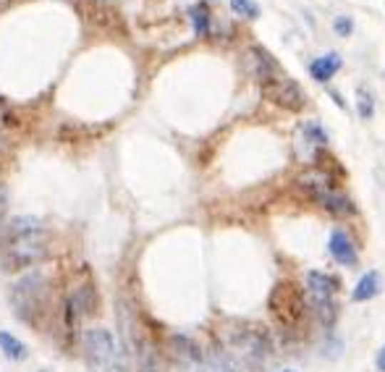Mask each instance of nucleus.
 Here are the masks:
<instances>
[{
    "mask_svg": "<svg viewBox=\"0 0 385 372\" xmlns=\"http://www.w3.org/2000/svg\"><path fill=\"white\" fill-rule=\"evenodd\" d=\"M228 343L241 362L252 370H260L273 354V341L265 328H260V325H236L228 333Z\"/></svg>",
    "mask_w": 385,
    "mask_h": 372,
    "instance_id": "1",
    "label": "nucleus"
},
{
    "mask_svg": "<svg viewBox=\"0 0 385 372\" xmlns=\"http://www.w3.org/2000/svg\"><path fill=\"white\" fill-rule=\"evenodd\" d=\"M50 249V239L45 231H29V234L14 236L9 244H6V267H26L40 262Z\"/></svg>",
    "mask_w": 385,
    "mask_h": 372,
    "instance_id": "2",
    "label": "nucleus"
},
{
    "mask_svg": "<svg viewBox=\"0 0 385 372\" xmlns=\"http://www.w3.org/2000/svg\"><path fill=\"white\" fill-rule=\"evenodd\" d=\"M84 359H87L92 372H113L115 359H118V348L115 339L108 328H89L84 331Z\"/></svg>",
    "mask_w": 385,
    "mask_h": 372,
    "instance_id": "3",
    "label": "nucleus"
},
{
    "mask_svg": "<svg viewBox=\"0 0 385 372\" xmlns=\"http://www.w3.org/2000/svg\"><path fill=\"white\" fill-rule=\"evenodd\" d=\"M270 312L283 328H297L307 315L304 294L294 284H278L270 294Z\"/></svg>",
    "mask_w": 385,
    "mask_h": 372,
    "instance_id": "4",
    "label": "nucleus"
},
{
    "mask_svg": "<svg viewBox=\"0 0 385 372\" xmlns=\"http://www.w3.org/2000/svg\"><path fill=\"white\" fill-rule=\"evenodd\" d=\"M304 291L322 323L325 325L333 323L336 320V301H333V296H336V281L330 275L320 273V270H309L304 281Z\"/></svg>",
    "mask_w": 385,
    "mask_h": 372,
    "instance_id": "5",
    "label": "nucleus"
},
{
    "mask_svg": "<svg viewBox=\"0 0 385 372\" xmlns=\"http://www.w3.org/2000/svg\"><path fill=\"white\" fill-rule=\"evenodd\" d=\"M262 92H265V98L270 100V103H275V105L283 108V110H302V108H304V92H302V87H299L294 79H289L286 73L265 81V84H262Z\"/></svg>",
    "mask_w": 385,
    "mask_h": 372,
    "instance_id": "6",
    "label": "nucleus"
},
{
    "mask_svg": "<svg viewBox=\"0 0 385 372\" xmlns=\"http://www.w3.org/2000/svg\"><path fill=\"white\" fill-rule=\"evenodd\" d=\"M168 354L181 372H207V359L197 346V341H192L189 336H170Z\"/></svg>",
    "mask_w": 385,
    "mask_h": 372,
    "instance_id": "7",
    "label": "nucleus"
},
{
    "mask_svg": "<svg viewBox=\"0 0 385 372\" xmlns=\"http://www.w3.org/2000/svg\"><path fill=\"white\" fill-rule=\"evenodd\" d=\"M249 68L255 73V79H260V84H265V81L275 79V76H281V66L275 63V58L262 48H252L249 50Z\"/></svg>",
    "mask_w": 385,
    "mask_h": 372,
    "instance_id": "8",
    "label": "nucleus"
},
{
    "mask_svg": "<svg viewBox=\"0 0 385 372\" xmlns=\"http://www.w3.org/2000/svg\"><path fill=\"white\" fill-rule=\"evenodd\" d=\"M328 249L338 265H344V267H354L356 265V259H359L356 247H354V242L344 234V231H333V234H330Z\"/></svg>",
    "mask_w": 385,
    "mask_h": 372,
    "instance_id": "9",
    "label": "nucleus"
},
{
    "mask_svg": "<svg viewBox=\"0 0 385 372\" xmlns=\"http://www.w3.org/2000/svg\"><path fill=\"white\" fill-rule=\"evenodd\" d=\"M299 186L304 189L307 195H312L314 200H320L322 195L333 192V184H330V176L322 173V170H307L299 176Z\"/></svg>",
    "mask_w": 385,
    "mask_h": 372,
    "instance_id": "10",
    "label": "nucleus"
},
{
    "mask_svg": "<svg viewBox=\"0 0 385 372\" xmlns=\"http://www.w3.org/2000/svg\"><path fill=\"white\" fill-rule=\"evenodd\" d=\"M338 68H341V56H338V53H328V56L314 58L312 66H309V73H312V79L317 81H328L336 76Z\"/></svg>",
    "mask_w": 385,
    "mask_h": 372,
    "instance_id": "11",
    "label": "nucleus"
},
{
    "mask_svg": "<svg viewBox=\"0 0 385 372\" xmlns=\"http://www.w3.org/2000/svg\"><path fill=\"white\" fill-rule=\"evenodd\" d=\"M377 294H380V273H377V270H369V273H364L359 278V284L354 286L351 299L367 301V299H372V296H377Z\"/></svg>",
    "mask_w": 385,
    "mask_h": 372,
    "instance_id": "12",
    "label": "nucleus"
},
{
    "mask_svg": "<svg viewBox=\"0 0 385 372\" xmlns=\"http://www.w3.org/2000/svg\"><path fill=\"white\" fill-rule=\"evenodd\" d=\"M317 202H320L325 210L336 212V215H349V212L354 210L351 200H349L346 195H341V192H336V189H333V192H328V195H322Z\"/></svg>",
    "mask_w": 385,
    "mask_h": 372,
    "instance_id": "13",
    "label": "nucleus"
},
{
    "mask_svg": "<svg viewBox=\"0 0 385 372\" xmlns=\"http://www.w3.org/2000/svg\"><path fill=\"white\" fill-rule=\"evenodd\" d=\"M40 228H42L40 218L24 215V218H14L11 223H6V236H9V239H14V236L29 234V231H40Z\"/></svg>",
    "mask_w": 385,
    "mask_h": 372,
    "instance_id": "14",
    "label": "nucleus"
},
{
    "mask_svg": "<svg viewBox=\"0 0 385 372\" xmlns=\"http://www.w3.org/2000/svg\"><path fill=\"white\" fill-rule=\"evenodd\" d=\"M189 19H192L194 24V32L200 34V37H207L210 34V9L205 3H197L189 9Z\"/></svg>",
    "mask_w": 385,
    "mask_h": 372,
    "instance_id": "15",
    "label": "nucleus"
},
{
    "mask_svg": "<svg viewBox=\"0 0 385 372\" xmlns=\"http://www.w3.org/2000/svg\"><path fill=\"white\" fill-rule=\"evenodd\" d=\"M0 348H3V354L11 356V359H24L26 356V346L16 336H11V333L0 331Z\"/></svg>",
    "mask_w": 385,
    "mask_h": 372,
    "instance_id": "16",
    "label": "nucleus"
},
{
    "mask_svg": "<svg viewBox=\"0 0 385 372\" xmlns=\"http://www.w3.org/2000/svg\"><path fill=\"white\" fill-rule=\"evenodd\" d=\"M207 372H239V367H236V362H233L225 351L217 348V351H212V356H210Z\"/></svg>",
    "mask_w": 385,
    "mask_h": 372,
    "instance_id": "17",
    "label": "nucleus"
},
{
    "mask_svg": "<svg viewBox=\"0 0 385 372\" xmlns=\"http://www.w3.org/2000/svg\"><path fill=\"white\" fill-rule=\"evenodd\" d=\"M356 110H359V118H372V113H375V100H372V95H369L367 89H359L356 92Z\"/></svg>",
    "mask_w": 385,
    "mask_h": 372,
    "instance_id": "18",
    "label": "nucleus"
},
{
    "mask_svg": "<svg viewBox=\"0 0 385 372\" xmlns=\"http://www.w3.org/2000/svg\"><path fill=\"white\" fill-rule=\"evenodd\" d=\"M231 9L233 14H239L244 19H257L260 16V6L255 0H231Z\"/></svg>",
    "mask_w": 385,
    "mask_h": 372,
    "instance_id": "19",
    "label": "nucleus"
},
{
    "mask_svg": "<svg viewBox=\"0 0 385 372\" xmlns=\"http://www.w3.org/2000/svg\"><path fill=\"white\" fill-rule=\"evenodd\" d=\"M302 134H304L307 142H312V145H317V147L328 142V134L322 131L320 123H304V131H302Z\"/></svg>",
    "mask_w": 385,
    "mask_h": 372,
    "instance_id": "20",
    "label": "nucleus"
},
{
    "mask_svg": "<svg viewBox=\"0 0 385 372\" xmlns=\"http://www.w3.org/2000/svg\"><path fill=\"white\" fill-rule=\"evenodd\" d=\"M333 26H336V32L341 34V37H346V34H351L354 21L349 16H338L336 21H333Z\"/></svg>",
    "mask_w": 385,
    "mask_h": 372,
    "instance_id": "21",
    "label": "nucleus"
},
{
    "mask_svg": "<svg viewBox=\"0 0 385 372\" xmlns=\"http://www.w3.org/2000/svg\"><path fill=\"white\" fill-rule=\"evenodd\" d=\"M375 364H377V370L380 372H385V346L377 351V359H375Z\"/></svg>",
    "mask_w": 385,
    "mask_h": 372,
    "instance_id": "22",
    "label": "nucleus"
},
{
    "mask_svg": "<svg viewBox=\"0 0 385 372\" xmlns=\"http://www.w3.org/2000/svg\"><path fill=\"white\" fill-rule=\"evenodd\" d=\"M6 3H9V0H0V9H3V6H6Z\"/></svg>",
    "mask_w": 385,
    "mask_h": 372,
    "instance_id": "23",
    "label": "nucleus"
},
{
    "mask_svg": "<svg viewBox=\"0 0 385 372\" xmlns=\"http://www.w3.org/2000/svg\"><path fill=\"white\" fill-rule=\"evenodd\" d=\"M283 372H291V370H283Z\"/></svg>",
    "mask_w": 385,
    "mask_h": 372,
    "instance_id": "24",
    "label": "nucleus"
}]
</instances>
